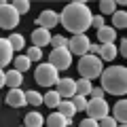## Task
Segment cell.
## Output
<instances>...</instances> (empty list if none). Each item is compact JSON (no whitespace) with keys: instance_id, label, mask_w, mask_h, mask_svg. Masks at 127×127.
Segmentation results:
<instances>
[{"instance_id":"6da1fadb","label":"cell","mask_w":127,"mask_h":127,"mask_svg":"<svg viewBox=\"0 0 127 127\" xmlns=\"http://www.w3.org/2000/svg\"><path fill=\"white\" fill-rule=\"evenodd\" d=\"M91 17L93 15L85 2H70L59 15V23L76 36V34H85V30H89Z\"/></svg>"},{"instance_id":"7a4b0ae2","label":"cell","mask_w":127,"mask_h":127,"mask_svg":"<svg viewBox=\"0 0 127 127\" xmlns=\"http://www.w3.org/2000/svg\"><path fill=\"white\" fill-rule=\"evenodd\" d=\"M102 89L112 95H125L127 93V68L125 66H108L102 70Z\"/></svg>"},{"instance_id":"3957f363","label":"cell","mask_w":127,"mask_h":127,"mask_svg":"<svg viewBox=\"0 0 127 127\" xmlns=\"http://www.w3.org/2000/svg\"><path fill=\"white\" fill-rule=\"evenodd\" d=\"M102 59L95 57V55H83L81 62H78V72H81L83 78H87V81H91V78H97L102 74Z\"/></svg>"},{"instance_id":"277c9868","label":"cell","mask_w":127,"mask_h":127,"mask_svg":"<svg viewBox=\"0 0 127 127\" xmlns=\"http://www.w3.org/2000/svg\"><path fill=\"white\" fill-rule=\"evenodd\" d=\"M34 81L42 87H51L59 81V72L51 64H38V68L34 70Z\"/></svg>"},{"instance_id":"5b68a950","label":"cell","mask_w":127,"mask_h":127,"mask_svg":"<svg viewBox=\"0 0 127 127\" xmlns=\"http://www.w3.org/2000/svg\"><path fill=\"white\" fill-rule=\"evenodd\" d=\"M19 23V13L13 9V4L9 2H0V28L4 30H13Z\"/></svg>"},{"instance_id":"8992f818","label":"cell","mask_w":127,"mask_h":127,"mask_svg":"<svg viewBox=\"0 0 127 127\" xmlns=\"http://www.w3.org/2000/svg\"><path fill=\"white\" fill-rule=\"evenodd\" d=\"M49 64L53 66L55 70H66L70 68V64H72V53H70L68 49H53L49 55Z\"/></svg>"},{"instance_id":"52a82bcc","label":"cell","mask_w":127,"mask_h":127,"mask_svg":"<svg viewBox=\"0 0 127 127\" xmlns=\"http://www.w3.org/2000/svg\"><path fill=\"white\" fill-rule=\"evenodd\" d=\"M89 47H91V42L85 34H76V36H72V40H68V51L72 55H81L83 57V55L89 53Z\"/></svg>"},{"instance_id":"ba28073f","label":"cell","mask_w":127,"mask_h":127,"mask_svg":"<svg viewBox=\"0 0 127 127\" xmlns=\"http://www.w3.org/2000/svg\"><path fill=\"white\" fill-rule=\"evenodd\" d=\"M108 102L106 100H89L87 104V112H89V119L93 121H102L104 117H108Z\"/></svg>"},{"instance_id":"9c48e42d","label":"cell","mask_w":127,"mask_h":127,"mask_svg":"<svg viewBox=\"0 0 127 127\" xmlns=\"http://www.w3.org/2000/svg\"><path fill=\"white\" fill-rule=\"evenodd\" d=\"M55 91L59 93V97L72 100L74 95H76V81H72V78H59L57 81V89Z\"/></svg>"},{"instance_id":"30bf717a","label":"cell","mask_w":127,"mask_h":127,"mask_svg":"<svg viewBox=\"0 0 127 127\" xmlns=\"http://www.w3.org/2000/svg\"><path fill=\"white\" fill-rule=\"evenodd\" d=\"M59 23V15L55 11H42L36 19V28H42V30H51Z\"/></svg>"},{"instance_id":"8fae6325","label":"cell","mask_w":127,"mask_h":127,"mask_svg":"<svg viewBox=\"0 0 127 127\" xmlns=\"http://www.w3.org/2000/svg\"><path fill=\"white\" fill-rule=\"evenodd\" d=\"M6 104L13 106V108H21V106H26V91L21 89H11L9 93H6Z\"/></svg>"},{"instance_id":"7c38bea8","label":"cell","mask_w":127,"mask_h":127,"mask_svg":"<svg viewBox=\"0 0 127 127\" xmlns=\"http://www.w3.org/2000/svg\"><path fill=\"white\" fill-rule=\"evenodd\" d=\"M112 119L119 125H127V100H119L112 108Z\"/></svg>"},{"instance_id":"4fadbf2b","label":"cell","mask_w":127,"mask_h":127,"mask_svg":"<svg viewBox=\"0 0 127 127\" xmlns=\"http://www.w3.org/2000/svg\"><path fill=\"white\" fill-rule=\"evenodd\" d=\"M32 42H34V47H45L51 42V32L49 30H42V28H36V30L32 32Z\"/></svg>"},{"instance_id":"5bb4252c","label":"cell","mask_w":127,"mask_h":127,"mask_svg":"<svg viewBox=\"0 0 127 127\" xmlns=\"http://www.w3.org/2000/svg\"><path fill=\"white\" fill-rule=\"evenodd\" d=\"M21 83H23V74L21 72H17V70L4 72V85H9L11 89H21Z\"/></svg>"},{"instance_id":"9a60e30c","label":"cell","mask_w":127,"mask_h":127,"mask_svg":"<svg viewBox=\"0 0 127 127\" xmlns=\"http://www.w3.org/2000/svg\"><path fill=\"white\" fill-rule=\"evenodd\" d=\"M45 123H47V127H72V119H66V117H62L59 112L49 114Z\"/></svg>"},{"instance_id":"2e32d148","label":"cell","mask_w":127,"mask_h":127,"mask_svg":"<svg viewBox=\"0 0 127 127\" xmlns=\"http://www.w3.org/2000/svg\"><path fill=\"white\" fill-rule=\"evenodd\" d=\"M11 62H13V49H11L9 40L0 38V68L6 66V64H11Z\"/></svg>"},{"instance_id":"e0dca14e","label":"cell","mask_w":127,"mask_h":127,"mask_svg":"<svg viewBox=\"0 0 127 127\" xmlns=\"http://www.w3.org/2000/svg\"><path fill=\"white\" fill-rule=\"evenodd\" d=\"M114 38H117V30L112 26H104L102 30H97V40L102 45H110V42H114Z\"/></svg>"},{"instance_id":"ac0fdd59","label":"cell","mask_w":127,"mask_h":127,"mask_svg":"<svg viewBox=\"0 0 127 127\" xmlns=\"http://www.w3.org/2000/svg\"><path fill=\"white\" fill-rule=\"evenodd\" d=\"M112 28L114 30H123L127 28V11H114L112 13Z\"/></svg>"},{"instance_id":"d6986e66","label":"cell","mask_w":127,"mask_h":127,"mask_svg":"<svg viewBox=\"0 0 127 127\" xmlns=\"http://www.w3.org/2000/svg\"><path fill=\"white\" fill-rule=\"evenodd\" d=\"M119 49L114 47V42H110V45H102L100 49V59H106V62H112L114 57H117Z\"/></svg>"},{"instance_id":"ffe728a7","label":"cell","mask_w":127,"mask_h":127,"mask_svg":"<svg viewBox=\"0 0 127 127\" xmlns=\"http://www.w3.org/2000/svg\"><path fill=\"white\" fill-rule=\"evenodd\" d=\"M57 112L62 114V117H66V119H72L74 114H76V110H74V106H72L70 100H62L59 106H57Z\"/></svg>"},{"instance_id":"44dd1931","label":"cell","mask_w":127,"mask_h":127,"mask_svg":"<svg viewBox=\"0 0 127 127\" xmlns=\"http://www.w3.org/2000/svg\"><path fill=\"white\" fill-rule=\"evenodd\" d=\"M42 123H45V119H42L40 112H28L26 114V125L23 127H42Z\"/></svg>"},{"instance_id":"7402d4cb","label":"cell","mask_w":127,"mask_h":127,"mask_svg":"<svg viewBox=\"0 0 127 127\" xmlns=\"http://www.w3.org/2000/svg\"><path fill=\"white\" fill-rule=\"evenodd\" d=\"M59 102H62V97H59L57 91H49L47 95H42V104H47L49 108H57Z\"/></svg>"},{"instance_id":"603a6c76","label":"cell","mask_w":127,"mask_h":127,"mask_svg":"<svg viewBox=\"0 0 127 127\" xmlns=\"http://www.w3.org/2000/svg\"><path fill=\"white\" fill-rule=\"evenodd\" d=\"M91 89H93V85H91V81H87V78H81V81H76V95H89Z\"/></svg>"},{"instance_id":"cb8c5ba5","label":"cell","mask_w":127,"mask_h":127,"mask_svg":"<svg viewBox=\"0 0 127 127\" xmlns=\"http://www.w3.org/2000/svg\"><path fill=\"white\" fill-rule=\"evenodd\" d=\"M13 64H15V68H13V70H17V72H21V74H23L26 70H30V64H32V62L26 57V55H19V57H15V59H13Z\"/></svg>"},{"instance_id":"d4e9b609","label":"cell","mask_w":127,"mask_h":127,"mask_svg":"<svg viewBox=\"0 0 127 127\" xmlns=\"http://www.w3.org/2000/svg\"><path fill=\"white\" fill-rule=\"evenodd\" d=\"M6 40H9V45H11V49H13V51H21L23 47H26V40H23L21 34H11Z\"/></svg>"},{"instance_id":"484cf974","label":"cell","mask_w":127,"mask_h":127,"mask_svg":"<svg viewBox=\"0 0 127 127\" xmlns=\"http://www.w3.org/2000/svg\"><path fill=\"white\" fill-rule=\"evenodd\" d=\"M100 11H102V17H104V15H112L114 11H117V2H112V0H102Z\"/></svg>"},{"instance_id":"4316f807","label":"cell","mask_w":127,"mask_h":127,"mask_svg":"<svg viewBox=\"0 0 127 127\" xmlns=\"http://www.w3.org/2000/svg\"><path fill=\"white\" fill-rule=\"evenodd\" d=\"M26 102L32 106H40L42 104V95L38 91H26Z\"/></svg>"},{"instance_id":"83f0119b","label":"cell","mask_w":127,"mask_h":127,"mask_svg":"<svg viewBox=\"0 0 127 127\" xmlns=\"http://www.w3.org/2000/svg\"><path fill=\"white\" fill-rule=\"evenodd\" d=\"M70 102H72V106H74V110H76V112H78V110H87V104H89L83 95H74Z\"/></svg>"},{"instance_id":"f1b7e54d","label":"cell","mask_w":127,"mask_h":127,"mask_svg":"<svg viewBox=\"0 0 127 127\" xmlns=\"http://www.w3.org/2000/svg\"><path fill=\"white\" fill-rule=\"evenodd\" d=\"M13 9L17 11L19 17H21L23 13H28V11H30V2H28V0H15V2H13Z\"/></svg>"},{"instance_id":"f546056e","label":"cell","mask_w":127,"mask_h":127,"mask_svg":"<svg viewBox=\"0 0 127 127\" xmlns=\"http://www.w3.org/2000/svg\"><path fill=\"white\" fill-rule=\"evenodd\" d=\"M26 57L30 59V62H40L42 49H38V47H30V49H28V53H26Z\"/></svg>"},{"instance_id":"4dcf8cb0","label":"cell","mask_w":127,"mask_h":127,"mask_svg":"<svg viewBox=\"0 0 127 127\" xmlns=\"http://www.w3.org/2000/svg\"><path fill=\"white\" fill-rule=\"evenodd\" d=\"M51 42H53L55 49H68V40L64 36H51Z\"/></svg>"},{"instance_id":"1f68e13d","label":"cell","mask_w":127,"mask_h":127,"mask_svg":"<svg viewBox=\"0 0 127 127\" xmlns=\"http://www.w3.org/2000/svg\"><path fill=\"white\" fill-rule=\"evenodd\" d=\"M97 125H100V127H117L119 123H117V121H114V119L108 114V117H104L102 121H97Z\"/></svg>"},{"instance_id":"d6a6232c","label":"cell","mask_w":127,"mask_h":127,"mask_svg":"<svg viewBox=\"0 0 127 127\" xmlns=\"http://www.w3.org/2000/svg\"><path fill=\"white\" fill-rule=\"evenodd\" d=\"M106 23H104V17L102 15H95V17H91V28H95V30H102Z\"/></svg>"},{"instance_id":"836d02e7","label":"cell","mask_w":127,"mask_h":127,"mask_svg":"<svg viewBox=\"0 0 127 127\" xmlns=\"http://www.w3.org/2000/svg\"><path fill=\"white\" fill-rule=\"evenodd\" d=\"M89 95H91V100H104V89L102 87H93Z\"/></svg>"},{"instance_id":"e575fe53","label":"cell","mask_w":127,"mask_h":127,"mask_svg":"<svg viewBox=\"0 0 127 127\" xmlns=\"http://www.w3.org/2000/svg\"><path fill=\"white\" fill-rule=\"evenodd\" d=\"M78 127H100V125H97V121H93V119H89V117H87V119H85V121H83Z\"/></svg>"},{"instance_id":"d590c367","label":"cell","mask_w":127,"mask_h":127,"mask_svg":"<svg viewBox=\"0 0 127 127\" xmlns=\"http://www.w3.org/2000/svg\"><path fill=\"white\" fill-rule=\"evenodd\" d=\"M119 53H121L123 57H127V38L121 40V45H119Z\"/></svg>"},{"instance_id":"8d00e7d4","label":"cell","mask_w":127,"mask_h":127,"mask_svg":"<svg viewBox=\"0 0 127 127\" xmlns=\"http://www.w3.org/2000/svg\"><path fill=\"white\" fill-rule=\"evenodd\" d=\"M100 49H102V45H91V47H89V55L100 57Z\"/></svg>"},{"instance_id":"74e56055","label":"cell","mask_w":127,"mask_h":127,"mask_svg":"<svg viewBox=\"0 0 127 127\" xmlns=\"http://www.w3.org/2000/svg\"><path fill=\"white\" fill-rule=\"evenodd\" d=\"M4 85V72H2V68H0V87Z\"/></svg>"},{"instance_id":"f35d334b","label":"cell","mask_w":127,"mask_h":127,"mask_svg":"<svg viewBox=\"0 0 127 127\" xmlns=\"http://www.w3.org/2000/svg\"><path fill=\"white\" fill-rule=\"evenodd\" d=\"M117 127H127V125H117Z\"/></svg>"}]
</instances>
